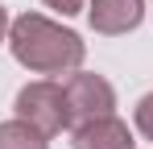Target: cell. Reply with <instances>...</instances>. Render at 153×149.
I'll return each mask as SVG.
<instances>
[{
	"instance_id": "8992f818",
	"label": "cell",
	"mask_w": 153,
	"mask_h": 149,
	"mask_svg": "<svg viewBox=\"0 0 153 149\" xmlns=\"http://www.w3.org/2000/svg\"><path fill=\"white\" fill-rule=\"evenodd\" d=\"M0 149H50V137L29 120L13 116V120H0Z\"/></svg>"
},
{
	"instance_id": "3957f363",
	"label": "cell",
	"mask_w": 153,
	"mask_h": 149,
	"mask_svg": "<svg viewBox=\"0 0 153 149\" xmlns=\"http://www.w3.org/2000/svg\"><path fill=\"white\" fill-rule=\"evenodd\" d=\"M66 104H71V120L87 124L100 116H116V87L95 71H75L66 83Z\"/></svg>"
},
{
	"instance_id": "9c48e42d",
	"label": "cell",
	"mask_w": 153,
	"mask_h": 149,
	"mask_svg": "<svg viewBox=\"0 0 153 149\" xmlns=\"http://www.w3.org/2000/svg\"><path fill=\"white\" fill-rule=\"evenodd\" d=\"M8 25H13V21H8V13H4V8H0V46H4V42H8Z\"/></svg>"
},
{
	"instance_id": "52a82bcc",
	"label": "cell",
	"mask_w": 153,
	"mask_h": 149,
	"mask_svg": "<svg viewBox=\"0 0 153 149\" xmlns=\"http://www.w3.org/2000/svg\"><path fill=\"white\" fill-rule=\"evenodd\" d=\"M132 124H137V133H141L145 141H153V91H145V95L137 99V108H132Z\"/></svg>"
},
{
	"instance_id": "7a4b0ae2",
	"label": "cell",
	"mask_w": 153,
	"mask_h": 149,
	"mask_svg": "<svg viewBox=\"0 0 153 149\" xmlns=\"http://www.w3.org/2000/svg\"><path fill=\"white\" fill-rule=\"evenodd\" d=\"M13 112L29 120L33 128H42L46 137H58L62 128H75L71 120V104H66V87L54 83V79H33L25 83L17 99H13Z\"/></svg>"
},
{
	"instance_id": "6da1fadb",
	"label": "cell",
	"mask_w": 153,
	"mask_h": 149,
	"mask_svg": "<svg viewBox=\"0 0 153 149\" xmlns=\"http://www.w3.org/2000/svg\"><path fill=\"white\" fill-rule=\"evenodd\" d=\"M13 58L33 74H75L87 58V46L75 29L50 21L46 13H21L8 25Z\"/></svg>"
},
{
	"instance_id": "ba28073f",
	"label": "cell",
	"mask_w": 153,
	"mask_h": 149,
	"mask_svg": "<svg viewBox=\"0 0 153 149\" xmlns=\"http://www.w3.org/2000/svg\"><path fill=\"white\" fill-rule=\"evenodd\" d=\"M46 8L62 13V17H75V13H83V8H87V0H46Z\"/></svg>"
},
{
	"instance_id": "5b68a950",
	"label": "cell",
	"mask_w": 153,
	"mask_h": 149,
	"mask_svg": "<svg viewBox=\"0 0 153 149\" xmlns=\"http://www.w3.org/2000/svg\"><path fill=\"white\" fill-rule=\"evenodd\" d=\"M71 149H137V141L120 116H100V120L75 124Z\"/></svg>"
},
{
	"instance_id": "277c9868",
	"label": "cell",
	"mask_w": 153,
	"mask_h": 149,
	"mask_svg": "<svg viewBox=\"0 0 153 149\" xmlns=\"http://www.w3.org/2000/svg\"><path fill=\"white\" fill-rule=\"evenodd\" d=\"M145 17V0H87V21L103 37L132 33Z\"/></svg>"
}]
</instances>
